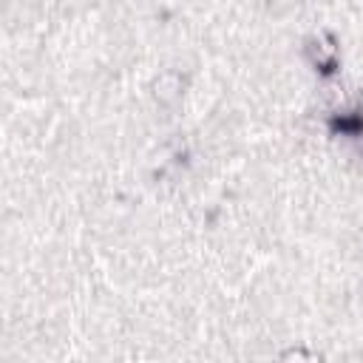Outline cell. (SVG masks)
I'll return each instance as SVG.
<instances>
[{"mask_svg":"<svg viewBox=\"0 0 363 363\" xmlns=\"http://www.w3.org/2000/svg\"><path fill=\"white\" fill-rule=\"evenodd\" d=\"M332 128L343 130V133H360L363 130V96L354 102V108L340 111L337 116H332Z\"/></svg>","mask_w":363,"mask_h":363,"instance_id":"1","label":"cell"}]
</instances>
